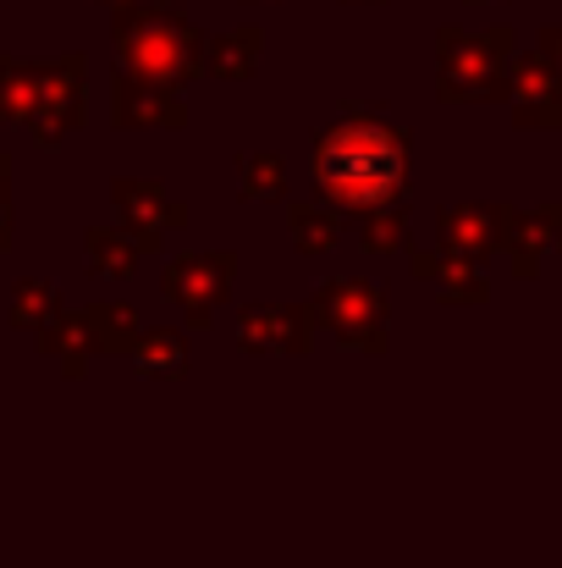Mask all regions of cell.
Instances as JSON below:
<instances>
[{"label":"cell","instance_id":"cell-1","mask_svg":"<svg viewBox=\"0 0 562 568\" xmlns=\"http://www.w3.org/2000/svg\"><path fill=\"white\" fill-rule=\"evenodd\" d=\"M519 94H524V122H546V128H558L562 122V83L546 72V67H524V83H519Z\"/></svg>","mask_w":562,"mask_h":568},{"label":"cell","instance_id":"cell-2","mask_svg":"<svg viewBox=\"0 0 562 568\" xmlns=\"http://www.w3.org/2000/svg\"><path fill=\"white\" fill-rule=\"evenodd\" d=\"M552 55H558V61H562V33H552Z\"/></svg>","mask_w":562,"mask_h":568}]
</instances>
